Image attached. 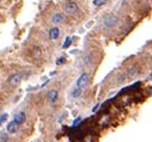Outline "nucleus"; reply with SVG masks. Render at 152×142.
Here are the masks:
<instances>
[{
	"mask_svg": "<svg viewBox=\"0 0 152 142\" xmlns=\"http://www.w3.org/2000/svg\"><path fill=\"white\" fill-rule=\"evenodd\" d=\"M117 24V18L113 15H109V16H105L103 19V25L105 28H113Z\"/></svg>",
	"mask_w": 152,
	"mask_h": 142,
	"instance_id": "1",
	"label": "nucleus"
},
{
	"mask_svg": "<svg viewBox=\"0 0 152 142\" xmlns=\"http://www.w3.org/2000/svg\"><path fill=\"white\" fill-rule=\"evenodd\" d=\"M23 79V75L21 73H13L12 75L9 78V84L12 86V87H16L21 84V81Z\"/></svg>",
	"mask_w": 152,
	"mask_h": 142,
	"instance_id": "2",
	"label": "nucleus"
},
{
	"mask_svg": "<svg viewBox=\"0 0 152 142\" xmlns=\"http://www.w3.org/2000/svg\"><path fill=\"white\" fill-rule=\"evenodd\" d=\"M88 83H89V74L83 73L77 80V87H79V89H84V87L88 85Z\"/></svg>",
	"mask_w": 152,
	"mask_h": 142,
	"instance_id": "3",
	"label": "nucleus"
},
{
	"mask_svg": "<svg viewBox=\"0 0 152 142\" xmlns=\"http://www.w3.org/2000/svg\"><path fill=\"white\" fill-rule=\"evenodd\" d=\"M64 10H65L66 13H68V15H74V13L78 12V5L76 3L70 1V3H67V4L65 5Z\"/></svg>",
	"mask_w": 152,
	"mask_h": 142,
	"instance_id": "4",
	"label": "nucleus"
},
{
	"mask_svg": "<svg viewBox=\"0 0 152 142\" xmlns=\"http://www.w3.org/2000/svg\"><path fill=\"white\" fill-rule=\"evenodd\" d=\"M47 98H48V101L50 104H55L58 99H59V93L56 90H50L47 94Z\"/></svg>",
	"mask_w": 152,
	"mask_h": 142,
	"instance_id": "5",
	"label": "nucleus"
},
{
	"mask_svg": "<svg viewBox=\"0 0 152 142\" xmlns=\"http://www.w3.org/2000/svg\"><path fill=\"white\" fill-rule=\"evenodd\" d=\"M13 121L16 122L17 124H19V125H22L24 122L26 121V115H25V112H23V111H21V112H18L16 116H15V118H13Z\"/></svg>",
	"mask_w": 152,
	"mask_h": 142,
	"instance_id": "6",
	"label": "nucleus"
},
{
	"mask_svg": "<svg viewBox=\"0 0 152 142\" xmlns=\"http://www.w3.org/2000/svg\"><path fill=\"white\" fill-rule=\"evenodd\" d=\"M64 20H65V16L60 12H56V13H54V15L52 16V23H54V24L64 23Z\"/></svg>",
	"mask_w": 152,
	"mask_h": 142,
	"instance_id": "7",
	"label": "nucleus"
},
{
	"mask_svg": "<svg viewBox=\"0 0 152 142\" xmlns=\"http://www.w3.org/2000/svg\"><path fill=\"white\" fill-rule=\"evenodd\" d=\"M59 36H60V30H59L58 28H50L49 30V38L50 41H56L59 38Z\"/></svg>",
	"mask_w": 152,
	"mask_h": 142,
	"instance_id": "8",
	"label": "nucleus"
},
{
	"mask_svg": "<svg viewBox=\"0 0 152 142\" xmlns=\"http://www.w3.org/2000/svg\"><path fill=\"white\" fill-rule=\"evenodd\" d=\"M18 128H19V124H17L15 121H12V122H10V123L7 124V131L10 134H15V133H17Z\"/></svg>",
	"mask_w": 152,
	"mask_h": 142,
	"instance_id": "9",
	"label": "nucleus"
},
{
	"mask_svg": "<svg viewBox=\"0 0 152 142\" xmlns=\"http://www.w3.org/2000/svg\"><path fill=\"white\" fill-rule=\"evenodd\" d=\"M82 91H83V89H79V87H77L76 86V89L71 92V96H72V98H79L80 97V94H82Z\"/></svg>",
	"mask_w": 152,
	"mask_h": 142,
	"instance_id": "10",
	"label": "nucleus"
},
{
	"mask_svg": "<svg viewBox=\"0 0 152 142\" xmlns=\"http://www.w3.org/2000/svg\"><path fill=\"white\" fill-rule=\"evenodd\" d=\"M71 44H72V38H71V37H67V38L65 39V43L62 44V48H64V49L68 48V47H70Z\"/></svg>",
	"mask_w": 152,
	"mask_h": 142,
	"instance_id": "11",
	"label": "nucleus"
},
{
	"mask_svg": "<svg viewBox=\"0 0 152 142\" xmlns=\"http://www.w3.org/2000/svg\"><path fill=\"white\" fill-rule=\"evenodd\" d=\"M7 117H9L7 113H3L1 116H0V125H1L3 123H5L6 121H7Z\"/></svg>",
	"mask_w": 152,
	"mask_h": 142,
	"instance_id": "12",
	"label": "nucleus"
},
{
	"mask_svg": "<svg viewBox=\"0 0 152 142\" xmlns=\"http://www.w3.org/2000/svg\"><path fill=\"white\" fill-rule=\"evenodd\" d=\"M107 3V0H94V5L95 6H102Z\"/></svg>",
	"mask_w": 152,
	"mask_h": 142,
	"instance_id": "13",
	"label": "nucleus"
},
{
	"mask_svg": "<svg viewBox=\"0 0 152 142\" xmlns=\"http://www.w3.org/2000/svg\"><path fill=\"white\" fill-rule=\"evenodd\" d=\"M91 59H92V55H91V53H86V54H85V57H84L85 62H86V63L91 62Z\"/></svg>",
	"mask_w": 152,
	"mask_h": 142,
	"instance_id": "14",
	"label": "nucleus"
},
{
	"mask_svg": "<svg viewBox=\"0 0 152 142\" xmlns=\"http://www.w3.org/2000/svg\"><path fill=\"white\" fill-rule=\"evenodd\" d=\"M80 121H82V117H78V118H76V121L73 122V128H76L78 123H80Z\"/></svg>",
	"mask_w": 152,
	"mask_h": 142,
	"instance_id": "15",
	"label": "nucleus"
},
{
	"mask_svg": "<svg viewBox=\"0 0 152 142\" xmlns=\"http://www.w3.org/2000/svg\"><path fill=\"white\" fill-rule=\"evenodd\" d=\"M64 62H65V57H60V59H58L56 65H61V63H64Z\"/></svg>",
	"mask_w": 152,
	"mask_h": 142,
	"instance_id": "16",
	"label": "nucleus"
},
{
	"mask_svg": "<svg viewBox=\"0 0 152 142\" xmlns=\"http://www.w3.org/2000/svg\"><path fill=\"white\" fill-rule=\"evenodd\" d=\"M84 142H91V136H86L84 140Z\"/></svg>",
	"mask_w": 152,
	"mask_h": 142,
	"instance_id": "17",
	"label": "nucleus"
}]
</instances>
